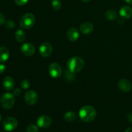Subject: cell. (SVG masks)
<instances>
[{
	"label": "cell",
	"mask_w": 132,
	"mask_h": 132,
	"mask_svg": "<svg viewBox=\"0 0 132 132\" xmlns=\"http://www.w3.org/2000/svg\"><path fill=\"white\" fill-rule=\"evenodd\" d=\"M80 119L84 122H90L94 121L97 116L96 110L91 106H84L81 108L79 113Z\"/></svg>",
	"instance_id": "cell-1"
},
{
	"label": "cell",
	"mask_w": 132,
	"mask_h": 132,
	"mask_svg": "<svg viewBox=\"0 0 132 132\" xmlns=\"http://www.w3.org/2000/svg\"><path fill=\"white\" fill-rule=\"evenodd\" d=\"M53 51V48L51 44L48 42H45L39 46V53L41 56L44 57H49L52 54Z\"/></svg>",
	"instance_id": "cell-7"
},
{
	"label": "cell",
	"mask_w": 132,
	"mask_h": 132,
	"mask_svg": "<svg viewBox=\"0 0 132 132\" xmlns=\"http://www.w3.org/2000/svg\"><path fill=\"white\" fill-rule=\"evenodd\" d=\"M118 86L120 90L124 92H128L131 88V85L128 80L126 79H122L118 82Z\"/></svg>",
	"instance_id": "cell-11"
},
{
	"label": "cell",
	"mask_w": 132,
	"mask_h": 132,
	"mask_svg": "<svg viewBox=\"0 0 132 132\" xmlns=\"http://www.w3.org/2000/svg\"><path fill=\"white\" fill-rule=\"evenodd\" d=\"M64 77L68 82H73L75 80L74 73L70 71L69 70H67L64 73Z\"/></svg>",
	"instance_id": "cell-18"
},
{
	"label": "cell",
	"mask_w": 132,
	"mask_h": 132,
	"mask_svg": "<svg viewBox=\"0 0 132 132\" xmlns=\"http://www.w3.org/2000/svg\"><path fill=\"white\" fill-rule=\"evenodd\" d=\"M28 1V0H15V2L19 6H23L27 3Z\"/></svg>",
	"instance_id": "cell-25"
},
{
	"label": "cell",
	"mask_w": 132,
	"mask_h": 132,
	"mask_svg": "<svg viewBox=\"0 0 132 132\" xmlns=\"http://www.w3.org/2000/svg\"><path fill=\"white\" fill-rule=\"evenodd\" d=\"M125 1H126V2L127 3L132 5V0H125Z\"/></svg>",
	"instance_id": "cell-30"
},
{
	"label": "cell",
	"mask_w": 132,
	"mask_h": 132,
	"mask_svg": "<svg viewBox=\"0 0 132 132\" xmlns=\"http://www.w3.org/2000/svg\"><path fill=\"white\" fill-rule=\"evenodd\" d=\"M3 86L8 91L12 90L15 86V82L12 77L10 76H6L3 79Z\"/></svg>",
	"instance_id": "cell-14"
},
{
	"label": "cell",
	"mask_w": 132,
	"mask_h": 132,
	"mask_svg": "<svg viewBox=\"0 0 132 132\" xmlns=\"http://www.w3.org/2000/svg\"><path fill=\"white\" fill-rule=\"evenodd\" d=\"M1 119H2V117H1V114H0V122H1Z\"/></svg>",
	"instance_id": "cell-33"
},
{
	"label": "cell",
	"mask_w": 132,
	"mask_h": 132,
	"mask_svg": "<svg viewBox=\"0 0 132 132\" xmlns=\"http://www.w3.org/2000/svg\"><path fill=\"white\" fill-rule=\"evenodd\" d=\"M1 104L3 108L6 110H10L14 106L15 103V98L13 94L10 93L4 94L0 99Z\"/></svg>",
	"instance_id": "cell-4"
},
{
	"label": "cell",
	"mask_w": 132,
	"mask_h": 132,
	"mask_svg": "<svg viewBox=\"0 0 132 132\" xmlns=\"http://www.w3.org/2000/svg\"><path fill=\"white\" fill-rule=\"evenodd\" d=\"M82 1H83V2H88V1H90V0H81Z\"/></svg>",
	"instance_id": "cell-32"
},
{
	"label": "cell",
	"mask_w": 132,
	"mask_h": 132,
	"mask_svg": "<svg viewBox=\"0 0 132 132\" xmlns=\"http://www.w3.org/2000/svg\"><path fill=\"white\" fill-rule=\"evenodd\" d=\"M5 69H6V67L5 65L3 64H0V73H2L5 72Z\"/></svg>",
	"instance_id": "cell-28"
},
{
	"label": "cell",
	"mask_w": 132,
	"mask_h": 132,
	"mask_svg": "<svg viewBox=\"0 0 132 132\" xmlns=\"http://www.w3.org/2000/svg\"><path fill=\"white\" fill-rule=\"evenodd\" d=\"M18 125V121L13 117H6L3 122L4 129L7 131H12L15 130Z\"/></svg>",
	"instance_id": "cell-5"
},
{
	"label": "cell",
	"mask_w": 132,
	"mask_h": 132,
	"mask_svg": "<svg viewBox=\"0 0 132 132\" xmlns=\"http://www.w3.org/2000/svg\"><path fill=\"white\" fill-rule=\"evenodd\" d=\"M21 94V90L19 88H15L13 92V95L15 97H18Z\"/></svg>",
	"instance_id": "cell-26"
},
{
	"label": "cell",
	"mask_w": 132,
	"mask_h": 132,
	"mask_svg": "<svg viewBox=\"0 0 132 132\" xmlns=\"http://www.w3.org/2000/svg\"><path fill=\"white\" fill-rule=\"evenodd\" d=\"M64 119L67 122H73L76 120V115L73 112H68L64 114Z\"/></svg>",
	"instance_id": "cell-20"
},
{
	"label": "cell",
	"mask_w": 132,
	"mask_h": 132,
	"mask_svg": "<svg viewBox=\"0 0 132 132\" xmlns=\"http://www.w3.org/2000/svg\"><path fill=\"white\" fill-rule=\"evenodd\" d=\"M48 71L51 77L54 78H58L62 73V68L58 63H53L49 67Z\"/></svg>",
	"instance_id": "cell-6"
},
{
	"label": "cell",
	"mask_w": 132,
	"mask_h": 132,
	"mask_svg": "<svg viewBox=\"0 0 132 132\" xmlns=\"http://www.w3.org/2000/svg\"><path fill=\"white\" fill-rule=\"evenodd\" d=\"M30 83L29 81L27 79H24L21 81V88L23 89H24V90H27L28 88L30 87Z\"/></svg>",
	"instance_id": "cell-24"
},
{
	"label": "cell",
	"mask_w": 132,
	"mask_h": 132,
	"mask_svg": "<svg viewBox=\"0 0 132 132\" xmlns=\"http://www.w3.org/2000/svg\"><path fill=\"white\" fill-rule=\"evenodd\" d=\"M52 6L55 10H59L61 7V3L60 0H52Z\"/></svg>",
	"instance_id": "cell-21"
},
{
	"label": "cell",
	"mask_w": 132,
	"mask_h": 132,
	"mask_svg": "<svg viewBox=\"0 0 132 132\" xmlns=\"http://www.w3.org/2000/svg\"><path fill=\"white\" fill-rule=\"evenodd\" d=\"M127 119L129 122H132V113H130L127 116Z\"/></svg>",
	"instance_id": "cell-29"
},
{
	"label": "cell",
	"mask_w": 132,
	"mask_h": 132,
	"mask_svg": "<svg viewBox=\"0 0 132 132\" xmlns=\"http://www.w3.org/2000/svg\"><path fill=\"white\" fill-rule=\"evenodd\" d=\"M36 22V18L32 13H27L21 18L20 21V27L23 29H29L32 28Z\"/></svg>",
	"instance_id": "cell-3"
},
{
	"label": "cell",
	"mask_w": 132,
	"mask_h": 132,
	"mask_svg": "<svg viewBox=\"0 0 132 132\" xmlns=\"http://www.w3.org/2000/svg\"><path fill=\"white\" fill-rule=\"evenodd\" d=\"M1 132H5V131H1Z\"/></svg>",
	"instance_id": "cell-34"
},
{
	"label": "cell",
	"mask_w": 132,
	"mask_h": 132,
	"mask_svg": "<svg viewBox=\"0 0 132 132\" xmlns=\"http://www.w3.org/2000/svg\"><path fill=\"white\" fill-rule=\"evenodd\" d=\"M27 132H39V129L36 125L32 124L27 127Z\"/></svg>",
	"instance_id": "cell-22"
},
{
	"label": "cell",
	"mask_w": 132,
	"mask_h": 132,
	"mask_svg": "<svg viewBox=\"0 0 132 132\" xmlns=\"http://www.w3.org/2000/svg\"><path fill=\"white\" fill-rule=\"evenodd\" d=\"M119 14L124 19H130L132 16V9L129 6H123L120 9Z\"/></svg>",
	"instance_id": "cell-12"
},
{
	"label": "cell",
	"mask_w": 132,
	"mask_h": 132,
	"mask_svg": "<svg viewBox=\"0 0 132 132\" xmlns=\"http://www.w3.org/2000/svg\"><path fill=\"white\" fill-rule=\"evenodd\" d=\"M68 70L73 73H77L83 68L85 61L79 57H73L70 58L67 63Z\"/></svg>",
	"instance_id": "cell-2"
},
{
	"label": "cell",
	"mask_w": 132,
	"mask_h": 132,
	"mask_svg": "<svg viewBox=\"0 0 132 132\" xmlns=\"http://www.w3.org/2000/svg\"><path fill=\"white\" fill-rule=\"evenodd\" d=\"M5 16H4L2 14L0 13V26L2 25V24L5 23Z\"/></svg>",
	"instance_id": "cell-27"
},
{
	"label": "cell",
	"mask_w": 132,
	"mask_h": 132,
	"mask_svg": "<svg viewBox=\"0 0 132 132\" xmlns=\"http://www.w3.org/2000/svg\"><path fill=\"white\" fill-rule=\"evenodd\" d=\"M15 38L18 42H23L26 39V34L23 30L18 29L15 32Z\"/></svg>",
	"instance_id": "cell-17"
},
{
	"label": "cell",
	"mask_w": 132,
	"mask_h": 132,
	"mask_svg": "<svg viewBox=\"0 0 132 132\" xmlns=\"http://www.w3.org/2000/svg\"><path fill=\"white\" fill-rule=\"evenodd\" d=\"M93 30H94V26L91 23H89V22H85L80 26V30L84 34L91 33Z\"/></svg>",
	"instance_id": "cell-15"
},
{
	"label": "cell",
	"mask_w": 132,
	"mask_h": 132,
	"mask_svg": "<svg viewBox=\"0 0 132 132\" xmlns=\"http://www.w3.org/2000/svg\"><path fill=\"white\" fill-rule=\"evenodd\" d=\"M37 126L42 128H48L52 125V119L48 116H41L38 118L37 121Z\"/></svg>",
	"instance_id": "cell-9"
},
{
	"label": "cell",
	"mask_w": 132,
	"mask_h": 132,
	"mask_svg": "<svg viewBox=\"0 0 132 132\" xmlns=\"http://www.w3.org/2000/svg\"><path fill=\"white\" fill-rule=\"evenodd\" d=\"M37 94L34 90H28L24 94V101L29 105H34L37 101Z\"/></svg>",
	"instance_id": "cell-8"
},
{
	"label": "cell",
	"mask_w": 132,
	"mask_h": 132,
	"mask_svg": "<svg viewBox=\"0 0 132 132\" xmlns=\"http://www.w3.org/2000/svg\"><path fill=\"white\" fill-rule=\"evenodd\" d=\"M21 50L26 56H32L36 52L34 46L30 43H26L23 44L21 47Z\"/></svg>",
	"instance_id": "cell-10"
},
{
	"label": "cell",
	"mask_w": 132,
	"mask_h": 132,
	"mask_svg": "<svg viewBox=\"0 0 132 132\" xmlns=\"http://www.w3.org/2000/svg\"><path fill=\"white\" fill-rule=\"evenodd\" d=\"M67 37L70 41H76L79 37V31L76 28H71L67 32Z\"/></svg>",
	"instance_id": "cell-13"
},
{
	"label": "cell",
	"mask_w": 132,
	"mask_h": 132,
	"mask_svg": "<svg viewBox=\"0 0 132 132\" xmlns=\"http://www.w3.org/2000/svg\"><path fill=\"white\" fill-rule=\"evenodd\" d=\"M105 16L106 19L108 20H114L117 18V13L114 10H108V11L106 12Z\"/></svg>",
	"instance_id": "cell-19"
},
{
	"label": "cell",
	"mask_w": 132,
	"mask_h": 132,
	"mask_svg": "<svg viewBox=\"0 0 132 132\" xmlns=\"http://www.w3.org/2000/svg\"><path fill=\"white\" fill-rule=\"evenodd\" d=\"M5 26L8 29H12L15 27V23L11 19H9L5 22Z\"/></svg>",
	"instance_id": "cell-23"
},
{
	"label": "cell",
	"mask_w": 132,
	"mask_h": 132,
	"mask_svg": "<svg viewBox=\"0 0 132 132\" xmlns=\"http://www.w3.org/2000/svg\"><path fill=\"white\" fill-rule=\"evenodd\" d=\"M125 132H132V128H128Z\"/></svg>",
	"instance_id": "cell-31"
},
{
	"label": "cell",
	"mask_w": 132,
	"mask_h": 132,
	"mask_svg": "<svg viewBox=\"0 0 132 132\" xmlns=\"http://www.w3.org/2000/svg\"><path fill=\"white\" fill-rule=\"evenodd\" d=\"M10 53L7 48L5 46L0 47V62L1 63H5L9 59Z\"/></svg>",
	"instance_id": "cell-16"
}]
</instances>
